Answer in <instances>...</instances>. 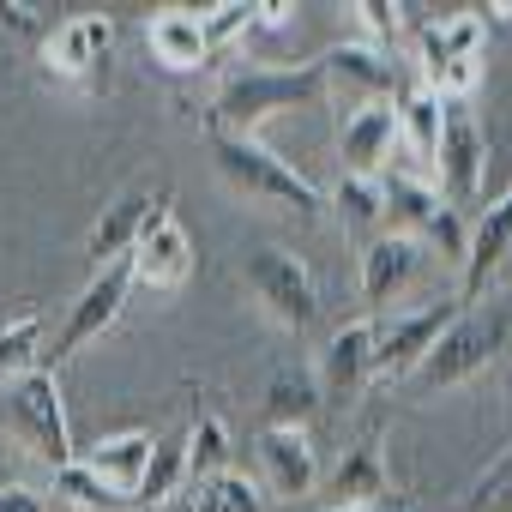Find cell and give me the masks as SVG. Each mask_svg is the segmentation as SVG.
Segmentation results:
<instances>
[{
  "mask_svg": "<svg viewBox=\"0 0 512 512\" xmlns=\"http://www.w3.org/2000/svg\"><path fill=\"white\" fill-rule=\"evenodd\" d=\"M326 97H332V85H326L320 55L296 61V67H241V73H229L217 85V97L205 109V133L253 139V127H266L272 115H284V109H320Z\"/></svg>",
  "mask_w": 512,
  "mask_h": 512,
  "instance_id": "cell-1",
  "label": "cell"
},
{
  "mask_svg": "<svg viewBox=\"0 0 512 512\" xmlns=\"http://www.w3.org/2000/svg\"><path fill=\"white\" fill-rule=\"evenodd\" d=\"M205 145H211V163H217V175L247 199V205H266V211H290V217H302V223H314V217H326V193L290 163V157H278V151H266L260 139H235V133H205Z\"/></svg>",
  "mask_w": 512,
  "mask_h": 512,
  "instance_id": "cell-2",
  "label": "cell"
},
{
  "mask_svg": "<svg viewBox=\"0 0 512 512\" xmlns=\"http://www.w3.org/2000/svg\"><path fill=\"white\" fill-rule=\"evenodd\" d=\"M380 199H386V217H392L404 235H416L422 247H434L440 260H458V266H464V247H470L464 211H452L434 181H422V175H410V169L392 163V169L380 175Z\"/></svg>",
  "mask_w": 512,
  "mask_h": 512,
  "instance_id": "cell-3",
  "label": "cell"
},
{
  "mask_svg": "<svg viewBox=\"0 0 512 512\" xmlns=\"http://www.w3.org/2000/svg\"><path fill=\"white\" fill-rule=\"evenodd\" d=\"M241 284L253 290V302H260L278 326H290V332H308L320 320L314 266L302 260V253H290V247H253L247 260H241Z\"/></svg>",
  "mask_w": 512,
  "mask_h": 512,
  "instance_id": "cell-4",
  "label": "cell"
},
{
  "mask_svg": "<svg viewBox=\"0 0 512 512\" xmlns=\"http://www.w3.org/2000/svg\"><path fill=\"white\" fill-rule=\"evenodd\" d=\"M127 296H133V266H127V260L97 266V272H91V284L67 302V320H61V332L49 338V350H43V362H37V368L61 374V362H73L85 344H97V338L121 320Z\"/></svg>",
  "mask_w": 512,
  "mask_h": 512,
  "instance_id": "cell-5",
  "label": "cell"
},
{
  "mask_svg": "<svg viewBox=\"0 0 512 512\" xmlns=\"http://www.w3.org/2000/svg\"><path fill=\"white\" fill-rule=\"evenodd\" d=\"M7 422L25 440L31 458H43L49 470L73 464V428H67V404H61V374L31 368L7 386Z\"/></svg>",
  "mask_w": 512,
  "mask_h": 512,
  "instance_id": "cell-6",
  "label": "cell"
},
{
  "mask_svg": "<svg viewBox=\"0 0 512 512\" xmlns=\"http://www.w3.org/2000/svg\"><path fill=\"white\" fill-rule=\"evenodd\" d=\"M488 181V133L476 121L470 103H446V133H440V157H434V187L446 193L452 211L476 205Z\"/></svg>",
  "mask_w": 512,
  "mask_h": 512,
  "instance_id": "cell-7",
  "label": "cell"
},
{
  "mask_svg": "<svg viewBox=\"0 0 512 512\" xmlns=\"http://www.w3.org/2000/svg\"><path fill=\"white\" fill-rule=\"evenodd\" d=\"M458 302H434V308H410V314H386L374 320V386H392L404 374L422 368V356L434 350V338L452 326Z\"/></svg>",
  "mask_w": 512,
  "mask_h": 512,
  "instance_id": "cell-8",
  "label": "cell"
},
{
  "mask_svg": "<svg viewBox=\"0 0 512 512\" xmlns=\"http://www.w3.org/2000/svg\"><path fill=\"white\" fill-rule=\"evenodd\" d=\"M512 266V187L500 193V199H488L482 205V217H476V229H470V247H464V278H458V308H470V302H482L494 284H500V272Z\"/></svg>",
  "mask_w": 512,
  "mask_h": 512,
  "instance_id": "cell-9",
  "label": "cell"
},
{
  "mask_svg": "<svg viewBox=\"0 0 512 512\" xmlns=\"http://www.w3.org/2000/svg\"><path fill=\"white\" fill-rule=\"evenodd\" d=\"M163 211H169V193H163V187H127V193H115V199L97 211L91 235H85V247H91V266L127 260V253L139 247V235H145V229H151Z\"/></svg>",
  "mask_w": 512,
  "mask_h": 512,
  "instance_id": "cell-10",
  "label": "cell"
},
{
  "mask_svg": "<svg viewBox=\"0 0 512 512\" xmlns=\"http://www.w3.org/2000/svg\"><path fill=\"white\" fill-rule=\"evenodd\" d=\"M428 272V247L404 229H386V235H368L362 247V302L368 308H386L398 302L416 278Z\"/></svg>",
  "mask_w": 512,
  "mask_h": 512,
  "instance_id": "cell-11",
  "label": "cell"
},
{
  "mask_svg": "<svg viewBox=\"0 0 512 512\" xmlns=\"http://www.w3.org/2000/svg\"><path fill=\"white\" fill-rule=\"evenodd\" d=\"M127 266H133V290L145 284V290H181L187 278H193V235L175 223V211H163L145 235H139V247L127 253Z\"/></svg>",
  "mask_w": 512,
  "mask_h": 512,
  "instance_id": "cell-12",
  "label": "cell"
},
{
  "mask_svg": "<svg viewBox=\"0 0 512 512\" xmlns=\"http://www.w3.org/2000/svg\"><path fill=\"white\" fill-rule=\"evenodd\" d=\"M109 49H115V25H109L103 13H73V19H61V25L49 31L43 61H49V73H61V79H85V85H91V79L103 73Z\"/></svg>",
  "mask_w": 512,
  "mask_h": 512,
  "instance_id": "cell-13",
  "label": "cell"
},
{
  "mask_svg": "<svg viewBox=\"0 0 512 512\" xmlns=\"http://www.w3.org/2000/svg\"><path fill=\"white\" fill-rule=\"evenodd\" d=\"M392 151H398V103H362L344 133H338V157H344V175H362V181H380L392 169Z\"/></svg>",
  "mask_w": 512,
  "mask_h": 512,
  "instance_id": "cell-14",
  "label": "cell"
},
{
  "mask_svg": "<svg viewBox=\"0 0 512 512\" xmlns=\"http://www.w3.org/2000/svg\"><path fill=\"white\" fill-rule=\"evenodd\" d=\"M253 452H260V470H266V488H272V494H284V500L314 494V482H320V458H314L308 428H260Z\"/></svg>",
  "mask_w": 512,
  "mask_h": 512,
  "instance_id": "cell-15",
  "label": "cell"
},
{
  "mask_svg": "<svg viewBox=\"0 0 512 512\" xmlns=\"http://www.w3.org/2000/svg\"><path fill=\"white\" fill-rule=\"evenodd\" d=\"M320 67H326V85H350V91H362V103H392L398 97V55H386L362 37L326 49Z\"/></svg>",
  "mask_w": 512,
  "mask_h": 512,
  "instance_id": "cell-16",
  "label": "cell"
},
{
  "mask_svg": "<svg viewBox=\"0 0 512 512\" xmlns=\"http://www.w3.org/2000/svg\"><path fill=\"white\" fill-rule=\"evenodd\" d=\"M374 386V320H350L332 332V344L320 350V392L350 398Z\"/></svg>",
  "mask_w": 512,
  "mask_h": 512,
  "instance_id": "cell-17",
  "label": "cell"
},
{
  "mask_svg": "<svg viewBox=\"0 0 512 512\" xmlns=\"http://www.w3.org/2000/svg\"><path fill=\"white\" fill-rule=\"evenodd\" d=\"M151 452H157V434L127 428V434H109V440H97V446H85V452H73V458H79L91 476H103L109 488H121V494L133 500V488H139V476H145Z\"/></svg>",
  "mask_w": 512,
  "mask_h": 512,
  "instance_id": "cell-18",
  "label": "cell"
},
{
  "mask_svg": "<svg viewBox=\"0 0 512 512\" xmlns=\"http://www.w3.org/2000/svg\"><path fill=\"white\" fill-rule=\"evenodd\" d=\"M145 43H151L157 67H169V73H199V67L211 61L205 31H199V13H187V7H163V13H151Z\"/></svg>",
  "mask_w": 512,
  "mask_h": 512,
  "instance_id": "cell-19",
  "label": "cell"
},
{
  "mask_svg": "<svg viewBox=\"0 0 512 512\" xmlns=\"http://www.w3.org/2000/svg\"><path fill=\"white\" fill-rule=\"evenodd\" d=\"M392 103H398V145H404L422 169H434L440 133H446V103H440L428 85H404Z\"/></svg>",
  "mask_w": 512,
  "mask_h": 512,
  "instance_id": "cell-20",
  "label": "cell"
},
{
  "mask_svg": "<svg viewBox=\"0 0 512 512\" xmlns=\"http://www.w3.org/2000/svg\"><path fill=\"white\" fill-rule=\"evenodd\" d=\"M320 410V374L314 368H272V386H266V428H302L308 416Z\"/></svg>",
  "mask_w": 512,
  "mask_h": 512,
  "instance_id": "cell-21",
  "label": "cell"
},
{
  "mask_svg": "<svg viewBox=\"0 0 512 512\" xmlns=\"http://www.w3.org/2000/svg\"><path fill=\"white\" fill-rule=\"evenodd\" d=\"M392 494V482H386V458L374 452V446H356L338 470H332V512L338 506H374V500H386Z\"/></svg>",
  "mask_w": 512,
  "mask_h": 512,
  "instance_id": "cell-22",
  "label": "cell"
},
{
  "mask_svg": "<svg viewBox=\"0 0 512 512\" xmlns=\"http://www.w3.org/2000/svg\"><path fill=\"white\" fill-rule=\"evenodd\" d=\"M187 512H266V488L253 482L247 470H217L211 482L187 488Z\"/></svg>",
  "mask_w": 512,
  "mask_h": 512,
  "instance_id": "cell-23",
  "label": "cell"
},
{
  "mask_svg": "<svg viewBox=\"0 0 512 512\" xmlns=\"http://www.w3.org/2000/svg\"><path fill=\"white\" fill-rule=\"evenodd\" d=\"M217 470H229V428L217 410H199L193 428H187V482H211Z\"/></svg>",
  "mask_w": 512,
  "mask_h": 512,
  "instance_id": "cell-24",
  "label": "cell"
},
{
  "mask_svg": "<svg viewBox=\"0 0 512 512\" xmlns=\"http://www.w3.org/2000/svg\"><path fill=\"white\" fill-rule=\"evenodd\" d=\"M181 482H187V434H181V440H157V452H151V464H145L133 500H139V506H169V494H187Z\"/></svg>",
  "mask_w": 512,
  "mask_h": 512,
  "instance_id": "cell-25",
  "label": "cell"
},
{
  "mask_svg": "<svg viewBox=\"0 0 512 512\" xmlns=\"http://www.w3.org/2000/svg\"><path fill=\"white\" fill-rule=\"evenodd\" d=\"M43 362V314H19V320H0V380H19Z\"/></svg>",
  "mask_w": 512,
  "mask_h": 512,
  "instance_id": "cell-26",
  "label": "cell"
},
{
  "mask_svg": "<svg viewBox=\"0 0 512 512\" xmlns=\"http://www.w3.org/2000/svg\"><path fill=\"white\" fill-rule=\"evenodd\" d=\"M55 494H61L67 506H79V512H121V506H133V500H127L121 488H109L103 476H91V470H85L79 458L55 470Z\"/></svg>",
  "mask_w": 512,
  "mask_h": 512,
  "instance_id": "cell-27",
  "label": "cell"
},
{
  "mask_svg": "<svg viewBox=\"0 0 512 512\" xmlns=\"http://www.w3.org/2000/svg\"><path fill=\"white\" fill-rule=\"evenodd\" d=\"M332 205H338L344 229H356V235H368L374 223H386V199H380V181L344 175V181H338V193H332Z\"/></svg>",
  "mask_w": 512,
  "mask_h": 512,
  "instance_id": "cell-28",
  "label": "cell"
},
{
  "mask_svg": "<svg viewBox=\"0 0 512 512\" xmlns=\"http://www.w3.org/2000/svg\"><path fill=\"white\" fill-rule=\"evenodd\" d=\"M253 25H260V7H253V0H223V7H205L199 13V31H205V49L211 55L229 49V43H241Z\"/></svg>",
  "mask_w": 512,
  "mask_h": 512,
  "instance_id": "cell-29",
  "label": "cell"
},
{
  "mask_svg": "<svg viewBox=\"0 0 512 512\" xmlns=\"http://www.w3.org/2000/svg\"><path fill=\"white\" fill-rule=\"evenodd\" d=\"M470 506L476 512H512V452H500L488 464V476L470 482Z\"/></svg>",
  "mask_w": 512,
  "mask_h": 512,
  "instance_id": "cell-30",
  "label": "cell"
},
{
  "mask_svg": "<svg viewBox=\"0 0 512 512\" xmlns=\"http://www.w3.org/2000/svg\"><path fill=\"white\" fill-rule=\"evenodd\" d=\"M356 13H362V31H368L362 43H374V49L392 55V43L404 37V7H398V0H362Z\"/></svg>",
  "mask_w": 512,
  "mask_h": 512,
  "instance_id": "cell-31",
  "label": "cell"
},
{
  "mask_svg": "<svg viewBox=\"0 0 512 512\" xmlns=\"http://www.w3.org/2000/svg\"><path fill=\"white\" fill-rule=\"evenodd\" d=\"M0 25H7L13 37H43V43H49V31H55L49 13L31 7V0H0Z\"/></svg>",
  "mask_w": 512,
  "mask_h": 512,
  "instance_id": "cell-32",
  "label": "cell"
},
{
  "mask_svg": "<svg viewBox=\"0 0 512 512\" xmlns=\"http://www.w3.org/2000/svg\"><path fill=\"white\" fill-rule=\"evenodd\" d=\"M0 512H49V500L37 494V488H0Z\"/></svg>",
  "mask_w": 512,
  "mask_h": 512,
  "instance_id": "cell-33",
  "label": "cell"
},
{
  "mask_svg": "<svg viewBox=\"0 0 512 512\" xmlns=\"http://www.w3.org/2000/svg\"><path fill=\"white\" fill-rule=\"evenodd\" d=\"M338 512H410L398 494H386V500H374V506H338Z\"/></svg>",
  "mask_w": 512,
  "mask_h": 512,
  "instance_id": "cell-34",
  "label": "cell"
},
{
  "mask_svg": "<svg viewBox=\"0 0 512 512\" xmlns=\"http://www.w3.org/2000/svg\"><path fill=\"white\" fill-rule=\"evenodd\" d=\"M157 512H187V500H169V506H157Z\"/></svg>",
  "mask_w": 512,
  "mask_h": 512,
  "instance_id": "cell-35",
  "label": "cell"
}]
</instances>
